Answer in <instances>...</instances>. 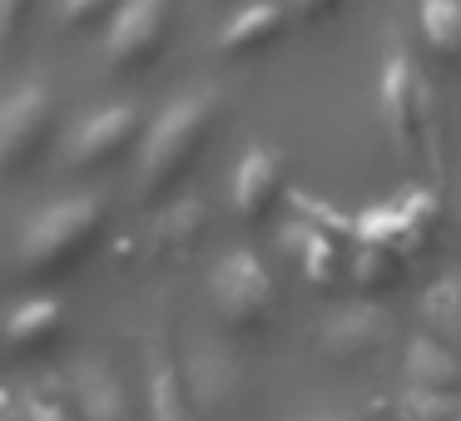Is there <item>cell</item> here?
<instances>
[{"instance_id": "cell-10", "label": "cell", "mask_w": 461, "mask_h": 421, "mask_svg": "<svg viewBox=\"0 0 461 421\" xmlns=\"http://www.w3.org/2000/svg\"><path fill=\"white\" fill-rule=\"evenodd\" d=\"M144 367H149V417L154 421H199V407L189 397V377L174 367L169 337L159 327L144 342Z\"/></svg>"}, {"instance_id": "cell-29", "label": "cell", "mask_w": 461, "mask_h": 421, "mask_svg": "<svg viewBox=\"0 0 461 421\" xmlns=\"http://www.w3.org/2000/svg\"><path fill=\"white\" fill-rule=\"evenodd\" d=\"M308 421H348V417H308Z\"/></svg>"}, {"instance_id": "cell-22", "label": "cell", "mask_w": 461, "mask_h": 421, "mask_svg": "<svg viewBox=\"0 0 461 421\" xmlns=\"http://www.w3.org/2000/svg\"><path fill=\"white\" fill-rule=\"evenodd\" d=\"M357 243H377V248H392V253H402V258H417L407 219L397 213V203H382V209L357 213Z\"/></svg>"}, {"instance_id": "cell-7", "label": "cell", "mask_w": 461, "mask_h": 421, "mask_svg": "<svg viewBox=\"0 0 461 421\" xmlns=\"http://www.w3.org/2000/svg\"><path fill=\"white\" fill-rule=\"evenodd\" d=\"M288 169H293L288 154L273 149V144H253L239 159V169H233V213H239L249 228L278 209L283 189H288Z\"/></svg>"}, {"instance_id": "cell-15", "label": "cell", "mask_w": 461, "mask_h": 421, "mask_svg": "<svg viewBox=\"0 0 461 421\" xmlns=\"http://www.w3.org/2000/svg\"><path fill=\"white\" fill-rule=\"evenodd\" d=\"M278 35H283L278 5H249V11H239L219 31V55L223 60H253V55H263Z\"/></svg>"}, {"instance_id": "cell-9", "label": "cell", "mask_w": 461, "mask_h": 421, "mask_svg": "<svg viewBox=\"0 0 461 421\" xmlns=\"http://www.w3.org/2000/svg\"><path fill=\"white\" fill-rule=\"evenodd\" d=\"M392 318L377 308V302H357V308L338 312L332 322H322L318 342L332 362H362V357H377L382 347L392 342Z\"/></svg>"}, {"instance_id": "cell-25", "label": "cell", "mask_w": 461, "mask_h": 421, "mask_svg": "<svg viewBox=\"0 0 461 421\" xmlns=\"http://www.w3.org/2000/svg\"><path fill=\"white\" fill-rule=\"evenodd\" d=\"M110 11H114V0H65L60 21H65V31H85V25H100Z\"/></svg>"}, {"instance_id": "cell-12", "label": "cell", "mask_w": 461, "mask_h": 421, "mask_svg": "<svg viewBox=\"0 0 461 421\" xmlns=\"http://www.w3.org/2000/svg\"><path fill=\"white\" fill-rule=\"evenodd\" d=\"M209 233V209L199 199H179L149 223V238H144V253L154 263H184Z\"/></svg>"}, {"instance_id": "cell-21", "label": "cell", "mask_w": 461, "mask_h": 421, "mask_svg": "<svg viewBox=\"0 0 461 421\" xmlns=\"http://www.w3.org/2000/svg\"><path fill=\"white\" fill-rule=\"evenodd\" d=\"M421 318H427L431 337L461 347V278H441L421 292Z\"/></svg>"}, {"instance_id": "cell-11", "label": "cell", "mask_w": 461, "mask_h": 421, "mask_svg": "<svg viewBox=\"0 0 461 421\" xmlns=\"http://www.w3.org/2000/svg\"><path fill=\"white\" fill-rule=\"evenodd\" d=\"M342 243L348 238H338L332 228L303 219V213L283 228V248L293 253V263L303 268V278H308L312 288H332V282L342 278Z\"/></svg>"}, {"instance_id": "cell-20", "label": "cell", "mask_w": 461, "mask_h": 421, "mask_svg": "<svg viewBox=\"0 0 461 421\" xmlns=\"http://www.w3.org/2000/svg\"><path fill=\"white\" fill-rule=\"evenodd\" d=\"M402 273H407V258L392 248H377V243H357V253H352V282H357L367 298H377V292H392L402 282Z\"/></svg>"}, {"instance_id": "cell-17", "label": "cell", "mask_w": 461, "mask_h": 421, "mask_svg": "<svg viewBox=\"0 0 461 421\" xmlns=\"http://www.w3.org/2000/svg\"><path fill=\"white\" fill-rule=\"evenodd\" d=\"M189 397L199 407V421L203 417H229L233 401H239V372L219 357H199L189 372Z\"/></svg>"}, {"instance_id": "cell-6", "label": "cell", "mask_w": 461, "mask_h": 421, "mask_svg": "<svg viewBox=\"0 0 461 421\" xmlns=\"http://www.w3.org/2000/svg\"><path fill=\"white\" fill-rule=\"evenodd\" d=\"M164 45H169V0H124L104 35V60L110 70L134 75L149 70L164 55Z\"/></svg>"}, {"instance_id": "cell-26", "label": "cell", "mask_w": 461, "mask_h": 421, "mask_svg": "<svg viewBox=\"0 0 461 421\" xmlns=\"http://www.w3.org/2000/svg\"><path fill=\"white\" fill-rule=\"evenodd\" d=\"M35 0H0V50H11L25 31V15H31Z\"/></svg>"}, {"instance_id": "cell-4", "label": "cell", "mask_w": 461, "mask_h": 421, "mask_svg": "<svg viewBox=\"0 0 461 421\" xmlns=\"http://www.w3.org/2000/svg\"><path fill=\"white\" fill-rule=\"evenodd\" d=\"M209 292H213L219 318L229 322L233 332H263L278 318V288H273L268 268H263L253 253H229V258L213 268Z\"/></svg>"}, {"instance_id": "cell-13", "label": "cell", "mask_w": 461, "mask_h": 421, "mask_svg": "<svg viewBox=\"0 0 461 421\" xmlns=\"http://www.w3.org/2000/svg\"><path fill=\"white\" fill-rule=\"evenodd\" d=\"M70 387H75V411H80V421H130L124 381L114 377L104 362H85V367H75Z\"/></svg>"}, {"instance_id": "cell-14", "label": "cell", "mask_w": 461, "mask_h": 421, "mask_svg": "<svg viewBox=\"0 0 461 421\" xmlns=\"http://www.w3.org/2000/svg\"><path fill=\"white\" fill-rule=\"evenodd\" d=\"M60 332H65V302H55V298H31L25 308L11 312V322H5V342H11V352H21V357L50 352L55 342H60Z\"/></svg>"}, {"instance_id": "cell-24", "label": "cell", "mask_w": 461, "mask_h": 421, "mask_svg": "<svg viewBox=\"0 0 461 421\" xmlns=\"http://www.w3.org/2000/svg\"><path fill=\"white\" fill-rule=\"evenodd\" d=\"M25 421H80V411L50 387H31L25 391Z\"/></svg>"}, {"instance_id": "cell-23", "label": "cell", "mask_w": 461, "mask_h": 421, "mask_svg": "<svg viewBox=\"0 0 461 421\" xmlns=\"http://www.w3.org/2000/svg\"><path fill=\"white\" fill-rule=\"evenodd\" d=\"M397 421H461V391H402Z\"/></svg>"}, {"instance_id": "cell-1", "label": "cell", "mask_w": 461, "mask_h": 421, "mask_svg": "<svg viewBox=\"0 0 461 421\" xmlns=\"http://www.w3.org/2000/svg\"><path fill=\"white\" fill-rule=\"evenodd\" d=\"M219 114H223V100L213 90L184 94L179 104H169V110L159 114V124L149 130V139H144V149H140V193H134V199H140L144 209L169 199L174 184L194 169V159L203 154Z\"/></svg>"}, {"instance_id": "cell-8", "label": "cell", "mask_w": 461, "mask_h": 421, "mask_svg": "<svg viewBox=\"0 0 461 421\" xmlns=\"http://www.w3.org/2000/svg\"><path fill=\"white\" fill-rule=\"evenodd\" d=\"M144 130V110L140 104H110V110H100L95 120H85L80 130H75L70 139V164L75 169H104V164L124 159V154L134 149V139H140Z\"/></svg>"}, {"instance_id": "cell-28", "label": "cell", "mask_w": 461, "mask_h": 421, "mask_svg": "<svg viewBox=\"0 0 461 421\" xmlns=\"http://www.w3.org/2000/svg\"><path fill=\"white\" fill-rule=\"evenodd\" d=\"M293 5H298V15L303 21H322V15H332L342 5V0H293Z\"/></svg>"}, {"instance_id": "cell-3", "label": "cell", "mask_w": 461, "mask_h": 421, "mask_svg": "<svg viewBox=\"0 0 461 421\" xmlns=\"http://www.w3.org/2000/svg\"><path fill=\"white\" fill-rule=\"evenodd\" d=\"M382 124H387L392 144L402 159H421L431 174H441V139H437V114H431L427 80L417 75L407 45L387 35V55H382V85H377Z\"/></svg>"}, {"instance_id": "cell-5", "label": "cell", "mask_w": 461, "mask_h": 421, "mask_svg": "<svg viewBox=\"0 0 461 421\" xmlns=\"http://www.w3.org/2000/svg\"><path fill=\"white\" fill-rule=\"evenodd\" d=\"M55 120H60V104H55V94L41 80L21 85L11 100H0V174L5 179L25 174L45 154Z\"/></svg>"}, {"instance_id": "cell-27", "label": "cell", "mask_w": 461, "mask_h": 421, "mask_svg": "<svg viewBox=\"0 0 461 421\" xmlns=\"http://www.w3.org/2000/svg\"><path fill=\"white\" fill-rule=\"evenodd\" d=\"M0 421H25V397H15L5 381H0Z\"/></svg>"}, {"instance_id": "cell-19", "label": "cell", "mask_w": 461, "mask_h": 421, "mask_svg": "<svg viewBox=\"0 0 461 421\" xmlns=\"http://www.w3.org/2000/svg\"><path fill=\"white\" fill-rule=\"evenodd\" d=\"M397 213L407 219V233H411V248L417 253H431L441 238V193L427 189V184H411L407 193L397 199Z\"/></svg>"}, {"instance_id": "cell-16", "label": "cell", "mask_w": 461, "mask_h": 421, "mask_svg": "<svg viewBox=\"0 0 461 421\" xmlns=\"http://www.w3.org/2000/svg\"><path fill=\"white\" fill-rule=\"evenodd\" d=\"M402 377L411 391H461V362L441 347V337H411Z\"/></svg>"}, {"instance_id": "cell-2", "label": "cell", "mask_w": 461, "mask_h": 421, "mask_svg": "<svg viewBox=\"0 0 461 421\" xmlns=\"http://www.w3.org/2000/svg\"><path fill=\"white\" fill-rule=\"evenodd\" d=\"M100 233H104V199L75 193V199L50 203L21 233V253H15L21 278L25 282H55L65 273H75V263L100 243Z\"/></svg>"}, {"instance_id": "cell-18", "label": "cell", "mask_w": 461, "mask_h": 421, "mask_svg": "<svg viewBox=\"0 0 461 421\" xmlns=\"http://www.w3.org/2000/svg\"><path fill=\"white\" fill-rule=\"evenodd\" d=\"M417 25L441 65H461V0H417Z\"/></svg>"}]
</instances>
